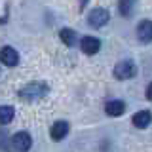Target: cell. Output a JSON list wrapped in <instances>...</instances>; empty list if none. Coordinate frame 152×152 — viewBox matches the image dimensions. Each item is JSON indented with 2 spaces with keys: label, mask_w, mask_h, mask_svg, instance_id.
Segmentation results:
<instances>
[{
  "label": "cell",
  "mask_w": 152,
  "mask_h": 152,
  "mask_svg": "<svg viewBox=\"0 0 152 152\" xmlns=\"http://www.w3.org/2000/svg\"><path fill=\"white\" fill-rule=\"evenodd\" d=\"M86 4H88V0H80V8H84Z\"/></svg>",
  "instance_id": "16"
},
{
  "label": "cell",
  "mask_w": 152,
  "mask_h": 152,
  "mask_svg": "<svg viewBox=\"0 0 152 152\" xmlns=\"http://www.w3.org/2000/svg\"><path fill=\"white\" fill-rule=\"evenodd\" d=\"M6 148V135L4 133H0V150Z\"/></svg>",
  "instance_id": "14"
},
{
  "label": "cell",
  "mask_w": 152,
  "mask_h": 152,
  "mask_svg": "<svg viewBox=\"0 0 152 152\" xmlns=\"http://www.w3.org/2000/svg\"><path fill=\"white\" fill-rule=\"evenodd\" d=\"M15 116V110L12 107H0V126H6L13 120Z\"/></svg>",
  "instance_id": "12"
},
{
  "label": "cell",
  "mask_w": 152,
  "mask_h": 152,
  "mask_svg": "<svg viewBox=\"0 0 152 152\" xmlns=\"http://www.w3.org/2000/svg\"><path fill=\"white\" fill-rule=\"evenodd\" d=\"M0 61H2V65H6V66H15L19 63V53L13 50V48L6 46V48L0 50Z\"/></svg>",
  "instance_id": "6"
},
{
  "label": "cell",
  "mask_w": 152,
  "mask_h": 152,
  "mask_svg": "<svg viewBox=\"0 0 152 152\" xmlns=\"http://www.w3.org/2000/svg\"><path fill=\"white\" fill-rule=\"evenodd\" d=\"M146 99H148V101H152V82L148 84V88H146Z\"/></svg>",
  "instance_id": "15"
},
{
  "label": "cell",
  "mask_w": 152,
  "mask_h": 152,
  "mask_svg": "<svg viewBox=\"0 0 152 152\" xmlns=\"http://www.w3.org/2000/svg\"><path fill=\"white\" fill-rule=\"evenodd\" d=\"M131 122H133V126H135V127H139V129H145V127H148V126H150V122H152V114H150L148 110H139V112L133 114Z\"/></svg>",
  "instance_id": "7"
},
{
  "label": "cell",
  "mask_w": 152,
  "mask_h": 152,
  "mask_svg": "<svg viewBox=\"0 0 152 152\" xmlns=\"http://www.w3.org/2000/svg\"><path fill=\"white\" fill-rule=\"evenodd\" d=\"M135 74H137V66L131 61H120V63L114 66V76L118 80H129Z\"/></svg>",
  "instance_id": "2"
},
{
  "label": "cell",
  "mask_w": 152,
  "mask_h": 152,
  "mask_svg": "<svg viewBox=\"0 0 152 152\" xmlns=\"http://www.w3.org/2000/svg\"><path fill=\"white\" fill-rule=\"evenodd\" d=\"M59 38L63 40V44H65V46H69V48H72L76 42H78V34H76V31H72V28H69V27L61 28Z\"/></svg>",
  "instance_id": "11"
},
{
  "label": "cell",
  "mask_w": 152,
  "mask_h": 152,
  "mask_svg": "<svg viewBox=\"0 0 152 152\" xmlns=\"http://www.w3.org/2000/svg\"><path fill=\"white\" fill-rule=\"evenodd\" d=\"M108 19H110V15H108V12L104 8H95L89 12V15H88V23L91 27L95 28H99V27H104L108 23Z\"/></svg>",
  "instance_id": "4"
},
{
  "label": "cell",
  "mask_w": 152,
  "mask_h": 152,
  "mask_svg": "<svg viewBox=\"0 0 152 152\" xmlns=\"http://www.w3.org/2000/svg\"><path fill=\"white\" fill-rule=\"evenodd\" d=\"M137 38L145 44L152 42V21H141L137 27Z\"/></svg>",
  "instance_id": "9"
},
{
  "label": "cell",
  "mask_w": 152,
  "mask_h": 152,
  "mask_svg": "<svg viewBox=\"0 0 152 152\" xmlns=\"http://www.w3.org/2000/svg\"><path fill=\"white\" fill-rule=\"evenodd\" d=\"M104 112L108 116H122L126 112V103L120 101V99H114V101H108L107 107H104Z\"/></svg>",
  "instance_id": "10"
},
{
  "label": "cell",
  "mask_w": 152,
  "mask_h": 152,
  "mask_svg": "<svg viewBox=\"0 0 152 152\" xmlns=\"http://www.w3.org/2000/svg\"><path fill=\"white\" fill-rule=\"evenodd\" d=\"M120 13L122 15H129L131 13V8H133V0H120Z\"/></svg>",
  "instance_id": "13"
},
{
  "label": "cell",
  "mask_w": 152,
  "mask_h": 152,
  "mask_svg": "<svg viewBox=\"0 0 152 152\" xmlns=\"http://www.w3.org/2000/svg\"><path fill=\"white\" fill-rule=\"evenodd\" d=\"M80 48L86 55H95L99 50H101V40L95 36H84L80 40Z\"/></svg>",
  "instance_id": "5"
},
{
  "label": "cell",
  "mask_w": 152,
  "mask_h": 152,
  "mask_svg": "<svg viewBox=\"0 0 152 152\" xmlns=\"http://www.w3.org/2000/svg\"><path fill=\"white\" fill-rule=\"evenodd\" d=\"M48 91H50V88L44 82H31L23 89H19V99L25 103H36L40 99H44L48 95Z\"/></svg>",
  "instance_id": "1"
},
{
  "label": "cell",
  "mask_w": 152,
  "mask_h": 152,
  "mask_svg": "<svg viewBox=\"0 0 152 152\" xmlns=\"http://www.w3.org/2000/svg\"><path fill=\"white\" fill-rule=\"evenodd\" d=\"M66 133H69V124H66L65 120H57L53 126H51L50 135H51V139H53V141H61V139H65V137H66Z\"/></svg>",
  "instance_id": "8"
},
{
  "label": "cell",
  "mask_w": 152,
  "mask_h": 152,
  "mask_svg": "<svg viewBox=\"0 0 152 152\" xmlns=\"http://www.w3.org/2000/svg\"><path fill=\"white\" fill-rule=\"evenodd\" d=\"M32 145V139L27 131H17L15 135L12 137V148L15 152H27Z\"/></svg>",
  "instance_id": "3"
}]
</instances>
